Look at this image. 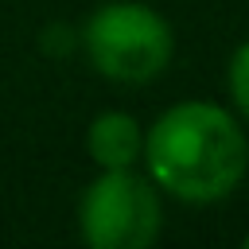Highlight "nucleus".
<instances>
[{
	"instance_id": "423d86ee",
	"label": "nucleus",
	"mask_w": 249,
	"mask_h": 249,
	"mask_svg": "<svg viewBox=\"0 0 249 249\" xmlns=\"http://www.w3.org/2000/svg\"><path fill=\"white\" fill-rule=\"evenodd\" d=\"M241 245H245V249H249V233H245V241H241Z\"/></svg>"
},
{
	"instance_id": "39448f33",
	"label": "nucleus",
	"mask_w": 249,
	"mask_h": 249,
	"mask_svg": "<svg viewBox=\"0 0 249 249\" xmlns=\"http://www.w3.org/2000/svg\"><path fill=\"white\" fill-rule=\"evenodd\" d=\"M226 86H230V97L237 105V113L249 121V39L230 54V66H226Z\"/></svg>"
},
{
	"instance_id": "7ed1b4c3",
	"label": "nucleus",
	"mask_w": 249,
	"mask_h": 249,
	"mask_svg": "<svg viewBox=\"0 0 249 249\" xmlns=\"http://www.w3.org/2000/svg\"><path fill=\"white\" fill-rule=\"evenodd\" d=\"M160 226V191L132 167L101 171L78 198V233L89 249H148Z\"/></svg>"
},
{
	"instance_id": "f03ea898",
	"label": "nucleus",
	"mask_w": 249,
	"mask_h": 249,
	"mask_svg": "<svg viewBox=\"0 0 249 249\" xmlns=\"http://www.w3.org/2000/svg\"><path fill=\"white\" fill-rule=\"evenodd\" d=\"M78 43L97 74L124 86L160 78L175 54L171 23L140 0H109L82 23Z\"/></svg>"
},
{
	"instance_id": "f257e3e1",
	"label": "nucleus",
	"mask_w": 249,
	"mask_h": 249,
	"mask_svg": "<svg viewBox=\"0 0 249 249\" xmlns=\"http://www.w3.org/2000/svg\"><path fill=\"white\" fill-rule=\"evenodd\" d=\"M140 160L156 191L210 206L241 187L249 171V136L230 109L214 101H179L144 132Z\"/></svg>"
},
{
	"instance_id": "20e7f679",
	"label": "nucleus",
	"mask_w": 249,
	"mask_h": 249,
	"mask_svg": "<svg viewBox=\"0 0 249 249\" xmlns=\"http://www.w3.org/2000/svg\"><path fill=\"white\" fill-rule=\"evenodd\" d=\"M140 148H144V128L132 113L109 109V113H97L86 128V152L101 171L132 167L140 160Z\"/></svg>"
}]
</instances>
